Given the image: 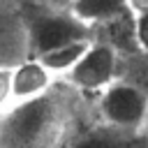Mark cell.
<instances>
[{"instance_id":"obj_11","label":"cell","mask_w":148,"mask_h":148,"mask_svg":"<svg viewBox=\"0 0 148 148\" xmlns=\"http://www.w3.org/2000/svg\"><path fill=\"white\" fill-rule=\"evenodd\" d=\"M12 67L0 65V113L12 104Z\"/></svg>"},{"instance_id":"obj_1","label":"cell","mask_w":148,"mask_h":148,"mask_svg":"<svg viewBox=\"0 0 148 148\" xmlns=\"http://www.w3.org/2000/svg\"><path fill=\"white\" fill-rule=\"evenodd\" d=\"M76 90L65 83L0 113V148H60L74 132Z\"/></svg>"},{"instance_id":"obj_10","label":"cell","mask_w":148,"mask_h":148,"mask_svg":"<svg viewBox=\"0 0 148 148\" xmlns=\"http://www.w3.org/2000/svg\"><path fill=\"white\" fill-rule=\"evenodd\" d=\"M132 39L136 51L148 56V5H139L132 12Z\"/></svg>"},{"instance_id":"obj_4","label":"cell","mask_w":148,"mask_h":148,"mask_svg":"<svg viewBox=\"0 0 148 148\" xmlns=\"http://www.w3.org/2000/svg\"><path fill=\"white\" fill-rule=\"evenodd\" d=\"M62 79L79 95H97L109 83L120 79V53L113 44L92 37L88 51Z\"/></svg>"},{"instance_id":"obj_8","label":"cell","mask_w":148,"mask_h":148,"mask_svg":"<svg viewBox=\"0 0 148 148\" xmlns=\"http://www.w3.org/2000/svg\"><path fill=\"white\" fill-rule=\"evenodd\" d=\"M67 9L95 30L97 25L132 16L134 5L132 0H69Z\"/></svg>"},{"instance_id":"obj_7","label":"cell","mask_w":148,"mask_h":148,"mask_svg":"<svg viewBox=\"0 0 148 148\" xmlns=\"http://www.w3.org/2000/svg\"><path fill=\"white\" fill-rule=\"evenodd\" d=\"M56 81L58 76L51 74L37 56H28L12 67V99L21 102V99L44 95L56 86Z\"/></svg>"},{"instance_id":"obj_3","label":"cell","mask_w":148,"mask_h":148,"mask_svg":"<svg viewBox=\"0 0 148 148\" xmlns=\"http://www.w3.org/2000/svg\"><path fill=\"white\" fill-rule=\"evenodd\" d=\"M25 16V32H28V51L30 56H42L60 44L92 37V28L76 18L67 7H39Z\"/></svg>"},{"instance_id":"obj_2","label":"cell","mask_w":148,"mask_h":148,"mask_svg":"<svg viewBox=\"0 0 148 148\" xmlns=\"http://www.w3.org/2000/svg\"><path fill=\"white\" fill-rule=\"evenodd\" d=\"M97 120L123 130V132H146L148 125V88L130 81L116 79L104 90L95 95Z\"/></svg>"},{"instance_id":"obj_13","label":"cell","mask_w":148,"mask_h":148,"mask_svg":"<svg viewBox=\"0 0 148 148\" xmlns=\"http://www.w3.org/2000/svg\"><path fill=\"white\" fill-rule=\"evenodd\" d=\"M146 136H148V125H146Z\"/></svg>"},{"instance_id":"obj_6","label":"cell","mask_w":148,"mask_h":148,"mask_svg":"<svg viewBox=\"0 0 148 148\" xmlns=\"http://www.w3.org/2000/svg\"><path fill=\"white\" fill-rule=\"evenodd\" d=\"M60 148H148L146 132H123L97 120V125L72 132Z\"/></svg>"},{"instance_id":"obj_9","label":"cell","mask_w":148,"mask_h":148,"mask_svg":"<svg viewBox=\"0 0 148 148\" xmlns=\"http://www.w3.org/2000/svg\"><path fill=\"white\" fill-rule=\"evenodd\" d=\"M90 42H92V37L74 39V42L60 44V46H56V49H51V51H46V53H42V56H37V58L42 60V65H44L51 74H56L58 79H62V76L81 60V56L88 51Z\"/></svg>"},{"instance_id":"obj_12","label":"cell","mask_w":148,"mask_h":148,"mask_svg":"<svg viewBox=\"0 0 148 148\" xmlns=\"http://www.w3.org/2000/svg\"><path fill=\"white\" fill-rule=\"evenodd\" d=\"M132 5H134V7H139V5H148V0H132Z\"/></svg>"},{"instance_id":"obj_5","label":"cell","mask_w":148,"mask_h":148,"mask_svg":"<svg viewBox=\"0 0 148 148\" xmlns=\"http://www.w3.org/2000/svg\"><path fill=\"white\" fill-rule=\"evenodd\" d=\"M28 56L25 16L14 2L0 0V65L14 67Z\"/></svg>"}]
</instances>
